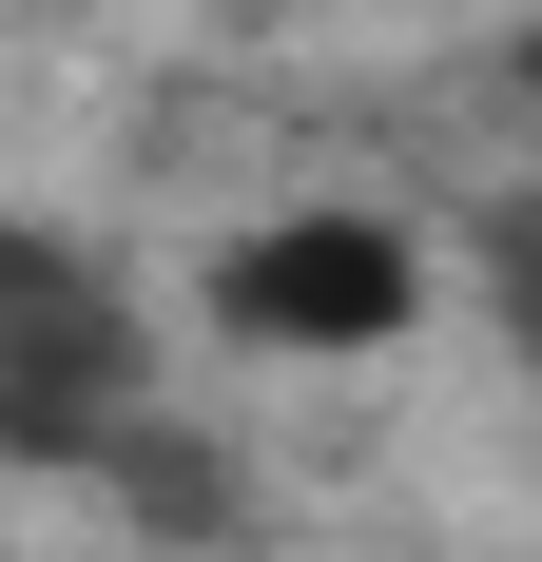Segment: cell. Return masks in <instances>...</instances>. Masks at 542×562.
<instances>
[{
  "label": "cell",
  "instance_id": "cell-1",
  "mask_svg": "<svg viewBox=\"0 0 542 562\" xmlns=\"http://www.w3.org/2000/svg\"><path fill=\"white\" fill-rule=\"evenodd\" d=\"M136 389H156L136 311L58 252V233H0V447L20 465H116L136 447Z\"/></svg>",
  "mask_w": 542,
  "mask_h": 562
},
{
  "label": "cell",
  "instance_id": "cell-2",
  "mask_svg": "<svg viewBox=\"0 0 542 562\" xmlns=\"http://www.w3.org/2000/svg\"><path fill=\"white\" fill-rule=\"evenodd\" d=\"M407 311H427V252L369 214H291L214 252V330H252V349H387Z\"/></svg>",
  "mask_w": 542,
  "mask_h": 562
}]
</instances>
